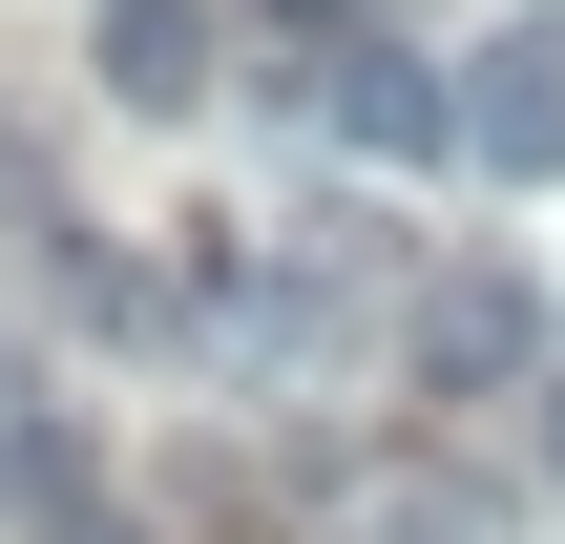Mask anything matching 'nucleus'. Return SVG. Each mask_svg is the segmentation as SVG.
I'll use <instances>...</instances> for the list:
<instances>
[{"mask_svg":"<svg viewBox=\"0 0 565 544\" xmlns=\"http://www.w3.org/2000/svg\"><path fill=\"white\" fill-rule=\"evenodd\" d=\"M315 126H335L356 168H440V147H461V84H440L419 42H335V84H315Z\"/></svg>","mask_w":565,"mask_h":544,"instance_id":"obj_1","label":"nucleus"},{"mask_svg":"<svg viewBox=\"0 0 565 544\" xmlns=\"http://www.w3.org/2000/svg\"><path fill=\"white\" fill-rule=\"evenodd\" d=\"M524 356H545V294L524 273H440L419 294V377H524Z\"/></svg>","mask_w":565,"mask_h":544,"instance_id":"obj_4","label":"nucleus"},{"mask_svg":"<svg viewBox=\"0 0 565 544\" xmlns=\"http://www.w3.org/2000/svg\"><path fill=\"white\" fill-rule=\"evenodd\" d=\"M377 544H482V503L461 482H377Z\"/></svg>","mask_w":565,"mask_h":544,"instance_id":"obj_5","label":"nucleus"},{"mask_svg":"<svg viewBox=\"0 0 565 544\" xmlns=\"http://www.w3.org/2000/svg\"><path fill=\"white\" fill-rule=\"evenodd\" d=\"M210 63H231V21H210V0H105V105H147V126H168V105H210Z\"/></svg>","mask_w":565,"mask_h":544,"instance_id":"obj_3","label":"nucleus"},{"mask_svg":"<svg viewBox=\"0 0 565 544\" xmlns=\"http://www.w3.org/2000/svg\"><path fill=\"white\" fill-rule=\"evenodd\" d=\"M524 440H545V482H565V377H545V419H524Z\"/></svg>","mask_w":565,"mask_h":544,"instance_id":"obj_6","label":"nucleus"},{"mask_svg":"<svg viewBox=\"0 0 565 544\" xmlns=\"http://www.w3.org/2000/svg\"><path fill=\"white\" fill-rule=\"evenodd\" d=\"M461 147L482 168H565V21H482L461 42Z\"/></svg>","mask_w":565,"mask_h":544,"instance_id":"obj_2","label":"nucleus"}]
</instances>
